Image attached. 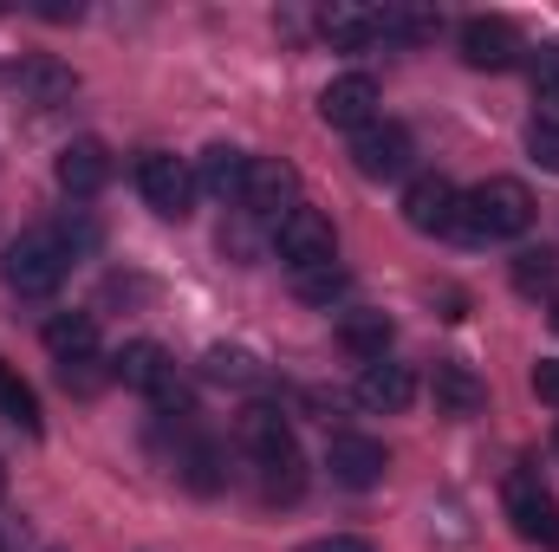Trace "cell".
<instances>
[{
	"label": "cell",
	"instance_id": "15",
	"mask_svg": "<svg viewBox=\"0 0 559 552\" xmlns=\"http://www.w3.org/2000/svg\"><path fill=\"white\" fill-rule=\"evenodd\" d=\"M462 59L475 65V72H508L514 59H521V33L508 26V20H462Z\"/></svg>",
	"mask_w": 559,
	"mask_h": 552
},
{
	"label": "cell",
	"instance_id": "12",
	"mask_svg": "<svg viewBox=\"0 0 559 552\" xmlns=\"http://www.w3.org/2000/svg\"><path fill=\"white\" fill-rule=\"evenodd\" d=\"M235 442H241V455L254 468H274V461L293 455V429H286V416L274 404H248V410L235 416Z\"/></svg>",
	"mask_w": 559,
	"mask_h": 552
},
{
	"label": "cell",
	"instance_id": "6",
	"mask_svg": "<svg viewBox=\"0 0 559 552\" xmlns=\"http://www.w3.org/2000/svg\"><path fill=\"white\" fill-rule=\"evenodd\" d=\"M241 208L261 215V221H286L299 208V169L280 163V156H254L248 163V182H241Z\"/></svg>",
	"mask_w": 559,
	"mask_h": 552
},
{
	"label": "cell",
	"instance_id": "32",
	"mask_svg": "<svg viewBox=\"0 0 559 552\" xmlns=\"http://www.w3.org/2000/svg\"><path fill=\"white\" fill-rule=\"evenodd\" d=\"M534 124L540 131H559V92H534Z\"/></svg>",
	"mask_w": 559,
	"mask_h": 552
},
{
	"label": "cell",
	"instance_id": "28",
	"mask_svg": "<svg viewBox=\"0 0 559 552\" xmlns=\"http://www.w3.org/2000/svg\"><path fill=\"white\" fill-rule=\"evenodd\" d=\"M534 92H559V39L534 52Z\"/></svg>",
	"mask_w": 559,
	"mask_h": 552
},
{
	"label": "cell",
	"instance_id": "20",
	"mask_svg": "<svg viewBox=\"0 0 559 552\" xmlns=\"http://www.w3.org/2000/svg\"><path fill=\"white\" fill-rule=\"evenodd\" d=\"M338 345H345L352 358L378 364V358L391 351V319H384V312H345V319H338Z\"/></svg>",
	"mask_w": 559,
	"mask_h": 552
},
{
	"label": "cell",
	"instance_id": "25",
	"mask_svg": "<svg viewBox=\"0 0 559 552\" xmlns=\"http://www.w3.org/2000/svg\"><path fill=\"white\" fill-rule=\"evenodd\" d=\"M293 292L306 299V305H332L338 292H345V267L332 261V267H306V274H293Z\"/></svg>",
	"mask_w": 559,
	"mask_h": 552
},
{
	"label": "cell",
	"instance_id": "33",
	"mask_svg": "<svg viewBox=\"0 0 559 552\" xmlns=\"http://www.w3.org/2000/svg\"><path fill=\"white\" fill-rule=\"evenodd\" d=\"M299 552H378L371 540H352V533H332V540H312V547H299Z\"/></svg>",
	"mask_w": 559,
	"mask_h": 552
},
{
	"label": "cell",
	"instance_id": "34",
	"mask_svg": "<svg viewBox=\"0 0 559 552\" xmlns=\"http://www.w3.org/2000/svg\"><path fill=\"white\" fill-rule=\"evenodd\" d=\"M0 501H7V468H0Z\"/></svg>",
	"mask_w": 559,
	"mask_h": 552
},
{
	"label": "cell",
	"instance_id": "8",
	"mask_svg": "<svg viewBox=\"0 0 559 552\" xmlns=\"http://www.w3.org/2000/svg\"><path fill=\"white\" fill-rule=\"evenodd\" d=\"M378 79L371 72H345V79H332L325 92H319V118L332 124V131H365V124H378Z\"/></svg>",
	"mask_w": 559,
	"mask_h": 552
},
{
	"label": "cell",
	"instance_id": "16",
	"mask_svg": "<svg viewBox=\"0 0 559 552\" xmlns=\"http://www.w3.org/2000/svg\"><path fill=\"white\" fill-rule=\"evenodd\" d=\"M39 338H46V351H52L59 364H85V358H98V319H92V312H52Z\"/></svg>",
	"mask_w": 559,
	"mask_h": 552
},
{
	"label": "cell",
	"instance_id": "17",
	"mask_svg": "<svg viewBox=\"0 0 559 552\" xmlns=\"http://www.w3.org/2000/svg\"><path fill=\"white\" fill-rule=\"evenodd\" d=\"M248 149H235V143H209L202 149V163H195V182L209 189V195H222V202H241V182H248Z\"/></svg>",
	"mask_w": 559,
	"mask_h": 552
},
{
	"label": "cell",
	"instance_id": "26",
	"mask_svg": "<svg viewBox=\"0 0 559 552\" xmlns=\"http://www.w3.org/2000/svg\"><path fill=\"white\" fill-rule=\"evenodd\" d=\"M299 488H306L299 455H286V461H274V468H261V494H267V501H299Z\"/></svg>",
	"mask_w": 559,
	"mask_h": 552
},
{
	"label": "cell",
	"instance_id": "31",
	"mask_svg": "<svg viewBox=\"0 0 559 552\" xmlns=\"http://www.w3.org/2000/svg\"><path fill=\"white\" fill-rule=\"evenodd\" d=\"M534 397L559 410V358H540V364H534Z\"/></svg>",
	"mask_w": 559,
	"mask_h": 552
},
{
	"label": "cell",
	"instance_id": "13",
	"mask_svg": "<svg viewBox=\"0 0 559 552\" xmlns=\"http://www.w3.org/2000/svg\"><path fill=\"white\" fill-rule=\"evenodd\" d=\"M352 397H358V410H371V416H397V410H411V404H417V377H411V364L378 358V364H365V371H358Z\"/></svg>",
	"mask_w": 559,
	"mask_h": 552
},
{
	"label": "cell",
	"instance_id": "1",
	"mask_svg": "<svg viewBox=\"0 0 559 552\" xmlns=\"http://www.w3.org/2000/svg\"><path fill=\"white\" fill-rule=\"evenodd\" d=\"M527 228H534V195H527V182L495 176V182H481L475 195H462V221H455L462 241H514V235H527Z\"/></svg>",
	"mask_w": 559,
	"mask_h": 552
},
{
	"label": "cell",
	"instance_id": "2",
	"mask_svg": "<svg viewBox=\"0 0 559 552\" xmlns=\"http://www.w3.org/2000/svg\"><path fill=\"white\" fill-rule=\"evenodd\" d=\"M72 267V241L59 235V228H33V235H20L7 254H0V279H7V292H20V299H52L59 292V279Z\"/></svg>",
	"mask_w": 559,
	"mask_h": 552
},
{
	"label": "cell",
	"instance_id": "24",
	"mask_svg": "<svg viewBox=\"0 0 559 552\" xmlns=\"http://www.w3.org/2000/svg\"><path fill=\"white\" fill-rule=\"evenodd\" d=\"M202 371H209L215 384H254V377H261V364H254L241 345H215V351L202 358Z\"/></svg>",
	"mask_w": 559,
	"mask_h": 552
},
{
	"label": "cell",
	"instance_id": "11",
	"mask_svg": "<svg viewBox=\"0 0 559 552\" xmlns=\"http://www.w3.org/2000/svg\"><path fill=\"white\" fill-rule=\"evenodd\" d=\"M325 468H332V481L338 488H378L384 475H391V455H384V442H371V435H332V448H325Z\"/></svg>",
	"mask_w": 559,
	"mask_h": 552
},
{
	"label": "cell",
	"instance_id": "37",
	"mask_svg": "<svg viewBox=\"0 0 559 552\" xmlns=\"http://www.w3.org/2000/svg\"><path fill=\"white\" fill-rule=\"evenodd\" d=\"M0 552H7V547H0Z\"/></svg>",
	"mask_w": 559,
	"mask_h": 552
},
{
	"label": "cell",
	"instance_id": "7",
	"mask_svg": "<svg viewBox=\"0 0 559 552\" xmlns=\"http://www.w3.org/2000/svg\"><path fill=\"white\" fill-rule=\"evenodd\" d=\"M280 261H286L293 274H306V267H332V261H338V235H332V221H325L319 208H293V215L280 221Z\"/></svg>",
	"mask_w": 559,
	"mask_h": 552
},
{
	"label": "cell",
	"instance_id": "18",
	"mask_svg": "<svg viewBox=\"0 0 559 552\" xmlns=\"http://www.w3.org/2000/svg\"><path fill=\"white\" fill-rule=\"evenodd\" d=\"M319 26L338 52H365L371 39H384V13H371V7H325Z\"/></svg>",
	"mask_w": 559,
	"mask_h": 552
},
{
	"label": "cell",
	"instance_id": "3",
	"mask_svg": "<svg viewBox=\"0 0 559 552\" xmlns=\"http://www.w3.org/2000/svg\"><path fill=\"white\" fill-rule=\"evenodd\" d=\"M111 377L124 384V391H143V397H156L163 410H182V384H176V364H169V351L163 345H124L118 358H111Z\"/></svg>",
	"mask_w": 559,
	"mask_h": 552
},
{
	"label": "cell",
	"instance_id": "21",
	"mask_svg": "<svg viewBox=\"0 0 559 552\" xmlns=\"http://www.w3.org/2000/svg\"><path fill=\"white\" fill-rule=\"evenodd\" d=\"M508 274H514V292L521 299H559V254L554 248H521Z\"/></svg>",
	"mask_w": 559,
	"mask_h": 552
},
{
	"label": "cell",
	"instance_id": "23",
	"mask_svg": "<svg viewBox=\"0 0 559 552\" xmlns=\"http://www.w3.org/2000/svg\"><path fill=\"white\" fill-rule=\"evenodd\" d=\"M0 422H13V429H26V435H39V397L0 364Z\"/></svg>",
	"mask_w": 559,
	"mask_h": 552
},
{
	"label": "cell",
	"instance_id": "9",
	"mask_svg": "<svg viewBox=\"0 0 559 552\" xmlns=\"http://www.w3.org/2000/svg\"><path fill=\"white\" fill-rule=\"evenodd\" d=\"M404 221H411L417 235H455V221H462V189H455L449 176H417V182L404 189Z\"/></svg>",
	"mask_w": 559,
	"mask_h": 552
},
{
	"label": "cell",
	"instance_id": "5",
	"mask_svg": "<svg viewBox=\"0 0 559 552\" xmlns=\"http://www.w3.org/2000/svg\"><path fill=\"white\" fill-rule=\"evenodd\" d=\"M508 520H514V533H521V540L559 552V501L540 488V475H534V468H514V475H508Z\"/></svg>",
	"mask_w": 559,
	"mask_h": 552
},
{
	"label": "cell",
	"instance_id": "22",
	"mask_svg": "<svg viewBox=\"0 0 559 552\" xmlns=\"http://www.w3.org/2000/svg\"><path fill=\"white\" fill-rule=\"evenodd\" d=\"M20 92H26V98H39V105H59V98H72V92H79V72H72V65H59V59H26V65H20Z\"/></svg>",
	"mask_w": 559,
	"mask_h": 552
},
{
	"label": "cell",
	"instance_id": "4",
	"mask_svg": "<svg viewBox=\"0 0 559 552\" xmlns=\"http://www.w3.org/2000/svg\"><path fill=\"white\" fill-rule=\"evenodd\" d=\"M138 189L163 221H189V208H195V169H189L182 156L150 149V156L138 163Z\"/></svg>",
	"mask_w": 559,
	"mask_h": 552
},
{
	"label": "cell",
	"instance_id": "27",
	"mask_svg": "<svg viewBox=\"0 0 559 552\" xmlns=\"http://www.w3.org/2000/svg\"><path fill=\"white\" fill-rule=\"evenodd\" d=\"M436 13H384V39H436Z\"/></svg>",
	"mask_w": 559,
	"mask_h": 552
},
{
	"label": "cell",
	"instance_id": "14",
	"mask_svg": "<svg viewBox=\"0 0 559 552\" xmlns=\"http://www.w3.org/2000/svg\"><path fill=\"white\" fill-rule=\"evenodd\" d=\"M52 176H59V189H66V195H79V202H85V195H98V189L111 182V149H105L98 137H72L66 149H59Z\"/></svg>",
	"mask_w": 559,
	"mask_h": 552
},
{
	"label": "cell",
	"instance_id": "19",
	"mask_svg": "<svg viewBox=\"0 0 559 552\" xmlns=\"http://www.w3.org/2000/svg\"><path fill=\"white\" fill-rule=\"evenodd\" d=\"M429 391H436V404H442L449 416H475L481 404H488V384H481L468 364H436Z\"/></svg>",
	"mask_w": 559,
	"mask_h": 552
},
{
	"label": "cell",
	"instance_id": "35",
	"mask_svg": "<svg viewBox=\"0 0 559 552\" xmlns=\"http://www.w3.org/2000/svg\"><path fill=\"white\" fill-rule=\"evenodd\" d=\"M554 332H559V299H554Z\"/></svg>",
	"mask_w": 559,
	"mask_h": 552
},
{
	"label": "cell",
	"instance_id": "10",
	"mask_svg": "<svg viewBox=\"0 0 559 552\" xmlns=\"http://www.w3.org/2000/svg\"><path fill=\"white\" fill-rule=\"evenodd\" d=\"M352 163H358V176H371V182H391V176H404L411 169V131L404 124H365L358 137H352Z\"/></svg>",
	"mask_w": 559,
	"mask_h": 552
},
{
	"label": "cell",
	"instance_id": "30",
	"mask_svg": "<svg viewBox=\"0 0 559 552\" xmlns=\"http://www.w3.org/2000/svg\"><path fill=\"white\" fill-rule=\"evenodd\" d=\"M92 364H98V358H85V364H59V377H66V391H79V397H92V391L105 384V377H98Z\"/></svg>",
	"mask_w": 559,
	"mask_h": 552
},
{
	"label": "cell",
	"instance_id": "36",
	"mask_svg": "<svg viewBox=\"0 0 559 552\" xmlns=\"http://www.w3.org/2000/svg\"><path fill=\"white\" fill-rule=\"evenodd\" d=\"M554 455H559V429H554Z\"/></svg>",
	"mask_w": 559,
	"mask_h": 552
},
{
	"label": "cell",
	"instance_id": "29",
	"mask_svg": "<svg viewBox=\"0 0 559 552\" xmlns=\"http://www.w3.org/2000/svg\"><path fill=\"white\" fill-rule=\"evenodd\" d=\"M527 149H534L540 169H554L559 176V131H540V124H534V131H527Z\"/></svg>",
	"mask_w": 559,
	"mask_h": 552
}]
</instances>
